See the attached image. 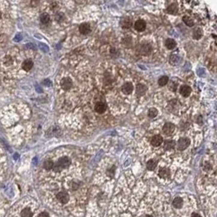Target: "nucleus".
<instances>
[{
  "mask_svg": "<svg viewBox=\"0 0 217 217\" xmlns=\"http://www.w3.org/2000/svg\"><path fill=\"white\" fill-rule=\"evenodd\" d=\"M70 164H71L70 159L64 156V157H62V158L59 159L56 164L54 165L53 168L55 172H59V171H61V170L64 169V168H68Z\"/></svg>",
  "mask_w": 217,
  "mask_h": 217,
  "instance_id": "nucleus-1",
  "label": "nucleus"
},
{
  "mask_svg": "<svg viewBox=\"0 0 217 217\" xmlns=\"http://www.w3.org/2000/svg\"><path fill=\"white\" fill-rule=\"evenodd\" d=\"M137 51L140 55H149L152 52V46L150 44L147 43H141L138 46L137 48Z\"/></svg>",
  "mask_w": 217,
  "mask_h": 217,
  "instance_id": "nucleus-2",
  "label": "nucleus"
},
{
  "mask_svg": "<svg viewBox=\"0 0 217 217\" xmlns=\"http://www.w3.org/2000/svg\"><path fill=\"white\" fill-rule=\"evenodd\" d=\"M189 144H190V140H189V138H182L178 140L177 143H176V145H177V150H186L187 147H189Z\"/></svg>",
  "mask_w": 217,
  "mask_h": 217,
  "instance_id": "nucleus-3",
  "label": "nucleus"
},
{
  "mask_svg": "<svg viewBox=\"0 0 217 217\" xmlns=\"http://www.w3.org/2000/svg\"><path fill=\"white\" fill-rule=\"evenodd\" d=\"M163 132H164L165 135H171L172 133H173L175 130V125L174 124H172V123H166V124H164V126H163Z\"/></svg>",
  "mask_w": 217,
  "mask_h": 217,
  "instance_id": "nucleus-4",
  "label": "nucleus"
},
{
  "mask_svg": "<svg viewBox=\"0 0 217 217\" xmlns=\"http://www.w3.org/2000/svg\"><path fill=\"white\" fill-rule=\"evenodd\" d=\"M60 86H61L63 90H70L72 86H73V81H72L70 78H68V77L63 78V79L61 80V82H60Z\"/></svg>",
  "mask_w": 217,
  "mask_h": 217,
  "instance_id": "nucleus-5",
  "label": "nucleus"
},
{
  "mask_svg": "<svg viewBox=\"0 0 217 217\" xmlns=\"http://www.w3.org/2000/svg\"><path fill=\"white\" fill-rule=\"evenodd\" d=\"M56 197H57V199L59 200V203H63V204H65V203H68V199H69L68 193L65 191L59 192V194L57 195Z\"/></svg>",
  "mask_w": 217,
  "mask_h": 217,
  "instance_id": "nucleus-6",
  "label": "nucleus"
},
{
  "mask_svg": "<svg viewBox=\"0 0 217 217\" xmlns=\"http://www.w3.org/2000/svg\"><path fill=\"white\" fill-rule=\"evenodd\" d=\"M146 27H147V24H146V21L143 20H137L134 24V28L138 32L144 31L146 29Z\"/></svg>",
  "mask_w": 217,
  "mask_h": 217,
  "instance_id": "nucleus-7",
  "label": "nucleus"
},
{
  "mask_svg": "<svg viewBox=\"0 0 217 217\" xmlns=\"http://www.w3.org/2000/svg\"><path fill=\"white\" fill-rule=\"evenodd\" d=\"M94 110L96 111V112L103 114V113L105 112V111L107 110V104L105 103H103V102H99L94 106Z\"/></svg>",
  "mask_w": 217,
  "mask_h": 217,
  "instance_id": "nucleus-8",
  "label": "nucleus"
},
{
  "mask_svg": "<svg viewBox=\"0 0 217 217\" xmlns=\"http://www.w3.org/2000/svg\"><path fill=\"white\" fill-rule=\"evenodd\" d=\"M121 90L124 94H130L133 90V85L131 82H126L122 85Z\"/></svg>",
  "mask_w": 217,
  "mask_h": 217,
  "instance_id": "nucleus-9",
  "label": "nucleus"
},
{
  "mask_svg": "<svg viewBox=\"0 0 217 217\" xmlns=\"http://www.w3.org/2000/svg\"><path fill=\"white\" fill-rule=\"evenodd\" d=\"M163 141H164V139H163L162 136L155 135L151 138L150 143H151V145L154 146V147H159L161 144L163 143Z\"/></svg>",
  "mask_w": 217,
  "mask_h": 217,
  "instance_id": "nucleus-10",
  "label": "nucleus"
},
{
  "mask_svg": "<svg viewBox=\"0 0 217 217\" xmlns=\"http://www.w3.org/2000/svg\"><path fill=\"white\" fill-rule=\"evenodd\" d=\"M192 92L191 87H189V85H181L180 88V93L181 95L186 98V97H189L190 95V94Z\"/></svg>",
  "mask_w": 217,
  "mask_h": 217,
  "instance_id": "nucleus-11",
  "label": "nucleus"
},
{
  "mask_svg": "<svg viewBox=\"0 0 217 217\" xmlns=\"http://www.w3.org/2000/svg\"><path fill=\"white\" fill-rule=\"evenodd\" d=\"M120 25L123 28H129L132 25V21L129 17H124L120 20Z\"/></svg>",
  "mask_w": 217,
  "mask_h": 217,
  "instance_id": "nucleus-12",
  "label": "nucleus"
},
{
  "mask_svg": "<svg viewBox=\"0 0 217 217\" xmlns=\"http://www.w3.org/2000/svg\"><path fill=\"white\" fill-rule=\"evenodd\" d=\"M79 31L83 35H86V34H90V31H91L90 25L87 23H83L79 26Z\"/></svg>",
  "mask_w": 217,
  "mask_h": 217,
  "instance_id": "nucleus-13",
  "label": "nucleus"
},
{
  "mask_svg": "<svg viewBox=\"0 0 217 217\" xmlns=\"http://www.w3.org/2000/svg\"><path fill=\"white\" fill-rule=\"evenodd\" d=\"M147 87L143 84H138L136 88V94L138 96H143L145 94L147 93Z\"/></svg>",
  "mask_w": 217,
  "mask_h": 217,
  "instance_id": "nucleus-14",
  "label": "nucleus"
},
{
  "mask_svg": "<svg viewBox=\"0 0 217 217\" xmlns=\"http://www.w3.org/2000/svg\"><path fill=\"white\" fill-rule=\"evenodd\" d=\"M167 12H168V14L171 15L177 14L178 12L177 4V3H172V4H170V5L168 7V8H167Z\"/></svg>",
  "mask_w": 217,
  "mask_h": 217,
  "instance_id": "nucleus-15",
  "label": "nucleus"
},
{
  "mask_svg": "<svg viewBox=\"0 0 217 217\" xmlns=\"http://www.w3.org/2000/svg\"><path fill=\"white\" fill-rule=\"evenodd\" d=\"M33 66H34V63L32 61L31 59H26L24 61V63L22 64V68L26 72H28V71H30L33 68Z\"/></svg>",
  "mask_w": 217,
  "mask_h": 217,
  "instance_id": "nucleus-16",
  "label": "nucleus"
},
{
  "mask_svg": "<svg viewBox=\"0 0 217 217\" xmlns=\"http://www.w3.org/2000/svg\"><path fill=\"white\" fill-rule=\"evenodd\" d=\"M165 46L168 49V50H172L176 47L177 46V43L175 42L174 39H172V38H168V39L165 41Z\"/></svg>",
  "mask_w": 217,
  "mask_h": 217,
  "instance_id": "nucleus-17",
  "label": "nucleus"
},
{
  "mask_svg": "<svg viewBox=\"0 0 217 217\" xmlns=\"http://www.w3.org/2000/svg\"><path fill=\"white\" fill-rule=\"evenodd\" d=\"M176 147V142L173 140H166L164 141V149L167 150L173 149Z\"/></svg>",
  "mask_w": 217,
  "mask_h": 217,
  "instance_id": "nucleus-18",
  "label": "nucleus"
},
{
  "mask_svg": "<svg viewBox=\"0 0 217 217\" xmlns=\"http://www.w3.org/2000/svg\"><path fill=\"white\" fill-rule=\"evenodd\" d=\"M203 36V30L199 28H195L194 32H193V37L194 39L195 40H198L200 39L201 37Z\"/></svg>",
  "mask_w": 217,
  "mask_h": 217,
  "instance_id": "nucleus-19",
  "label": "nucleus"
},
{
  "mask_svg": "<svg viewBox=\"0 0 217 217\" xmlns=\"http://www.w3.org/2000/svg\"><path fill=\"white\" fill-rule=\"evenodd\" d=\"M182 20H183V22L186 24V25L189 26V27H192V26L195 25V21L192 20L191 17L188 16H185L182 18Z\"/></svg>",
  "mask_w": 217,
  "mask_h": 217,
  "instance_id": "nucleus-20",
  "label": "nucleus"
},
{
  "mask_svg": "<svg viewBox=\"0 0 217 217\" xmlns=\"http://www.w3.org/2000/svg\"><path fill=\"white\" fill-rule=\"evenodd\" d=\"M180 61V58L178 55H172L170 56V60L169 62L170 64L173 66H176L177 65Z\"/></svg>",
  "mask_w": 217,
  "mask_h": 217,
  "instance_id": "nucleus-21",
  "label": "nucleus"
},
{
  "mask_svg": "<svg viewBox=\"0 0 217 217\" xmlns=\"http://www.w3.org/2000/svg\"><path fill=\"white\" fill-rule=\"evenodd\" d=\"M172 205L176 207V208H180L182 205H183V200L182 198L180 197H177L175 198L173 202H172Z\"/></svg>",
  "mask_w": 217,
  "mask_h": 217,
  "instance_id": "nucleus-22",
  "label": "nucleus"
},
{
  "mask_svg": "<svg viewBox=\"0 0 217 217\" xmlns=\"http://www.w3.org/2000/svg\"><path fill=\"white\" fill-rule=\"evenodd\" d=\"M159 175L160 177L167 178L170 177V171L168 168H161L159 172Z\"/></svg>",
  "mask_w": 217,
  "mask_h": 217,
  "instance_id": "nucleus-23",
  "label": "nucleus"
},
{
  "mask_svg": "<svg viewBox=\"0 0 217 217\" xmlns=\"http://www.w3.org/2000/svg\"><path fill=\"white\" fill-rule=\"evenodd\" d=\"M40 20H41V22L43 23V24L46 25V24L50 22L51 18H50V16L47 13H43V14L41 15V16H40Z\"/></svg>",
  "mask_w": 217,
  "mask_h": 217,
  "instance_id": "nucleus-24",
  "label": "nucleus"
},
{
  "mask_svg": "<svg viewBox=\"0 0 217 217\" xmlns=\"http://www.w3.org/2000/svg\"><path fill=\"white\" fill-rule=\"evenodd\" d=\"M156 165H157V164H156V162L154 159H150L147 164V169L150 170V171H153V170L155 169Z\"/></svg>",
  "mask_w": 217,
  "mask_h": 217,
  "instance_id": "nucleus-25",
  "label": "nucleus"
},
{
  "mask_svg": "<svg viewBox=\"0 0 217 217\" xmlns=\"http://www.w3.org/2000/svg\"><path fill=\"white\" fill-rule=\"evenodd\" d=\"M168 77L167 76H161L160 78L158 80V84L160 86H164L168 84Z\"/></svg>",
  "mask_w": 217,
  "mask_h": 217,
  "instance_id": "nucleus-26",
  "label": "nucleus"
},
{
  "mask_svg": "<svg viewBox=\"0 0 217 217\" xmlns=\"http://www.w3.org/2000/svg\"><path fill=\"white\" fill-rule=\"evenodd\" d=\"M157 115H158V111L155 107L150 108L148 111V116L150 118H155V116H157Z\"/></svg>",
  "mask_w": 217,
  "mask_h": 217,
  "instance_id": "nucleus-27",
  "label": "nucleus"
},
{
  "mask_svg": "<svg viewBox=\"0 0 217 217\" xmlns=\"http://www.w3.org/2000/svg\"><path fill=\"white\" fill-rule=\"evenodd\" d=\"M43 166H44V168L46 170H51L54 167V163L52 162L51 160H46L44 162V164H43Z\"/></svg>",
  "mask_w": 217,
  "mask_h": 217,
  "instance_id": "nucleus-28",
  "label": "nucleus"
},
{
  "mask_svg": "<svg viewBox=\"0 0 217 217\" xmlns=\"http://www.w3.org/2000/svg\"><path fill=\"white\" fill-rule=\"evenodd\" d=\"M21 216L22 217H32L33 216V213L28 208L24 209L21 212Z\"/></svg>",
  "mask_w": 217,
  "mask_h": 217,
  "instance_id": "nucleus-29",
  "label": "nucleus"
},
{
  "mask_svg": "<svg viewBox=\"0 0 217 217\" xmlns=\"http://www.w3.org/2000/svg\"><path fill=\"white\" fill-rule=\"evenodd\" d=\"M115 169H116V167L115 166L111 167L110 169L107 170V175H108V176H110L111 177H112L113 175H114V172H115Z\"/></svg>",
  "mask_w": 217,
  "mask_h": 217,
  "instance_id": "nucleus-30",
  "label": "nucleus"
},
{
  "mask_svg": "<svg viewBox=\"0 0 217 217\" xmlns=\"http://www.w3.org/2000/svg\"><path fill=\"white\" fill-rule=\"evenodd\" d=\"M132 41V39L131 38H124V44L125 45V46H130V44L129 43V42H131Z\"/></svg>",
  "mask_w": 217,
  "mask_h": 217,
  "instance_id": "nucleus-31",
  "label": "nucleus"
},
{
  "mask_svg": "<svg viewBox=\"0 0 217 217\" xmlns=\"http://www.w3.org/2000/svg\"><path fill=\"white\" fill-rule=\"evenodd\" d=\"M62 17H64V15H63L62 13H58V14L55 16V19H56L57 20H60L62 19Z\"/></svg>",
  "mask_w": 217,
  "mask_h": 217,
  "instance_id": "nucleus-32",
  "label": "nucleus"
},
{
  "mask_svg": "<svg viewBox=\"0 0 217 217\" xmlns=\"http://www.w3.org/2000/svg\"><path fill=\"white\" fill-rule=\"evenodd\" d=\"M38 217H49V215L46 212H42L41 214H39Z\"/></svg>",
  "mask_w": 217,
  "mask_h": 217,
  "instance_id": "nucleus-33",
  "label": "nucleus"
},
{
  "mask_svg": "<svg viewBox=\"0 0 217 217\" xmlns=\"http://www.w3.org/2000/svg\"><path fill=\"white\" fill-rule=\"evenodd\" d=\"M191 217H201L198 214V213H193L191 216Z\"/></svg>",
  "mask_w": 217,
  "mask_h": 217,
  "instance_id": "nucleus-34",
  "label": "nucleus"
},
{
  "mask_svg": "<svg viewBox=\"0 0 217 217\" xmlns=\"http://www.w3.org/2000/svg\"><path fill=\"white\" fill-rule=\"evenodd\" d=\"M145 217H152V216H146Z\"/></svg>",
  "mask_w": 217,
  "mask_h": 217,
  "instance_id": "nucleus-35",
  "label": "nucleus"
},
{
  "mask_svg": "<svg viewBox=\"0 0 217 217\" xmlns=\"http://www.w3.org/2000/svg\"><path fill=\"white\" fill-rule=\"evenodd\" d=\"M0 19H1V13H0Z\"/></svg>",
  "mask_w": 217,
  "mask_h": 217,
  "instance_id": "nucleus-36",
  "label": "nucleus"
}]
</instances>
